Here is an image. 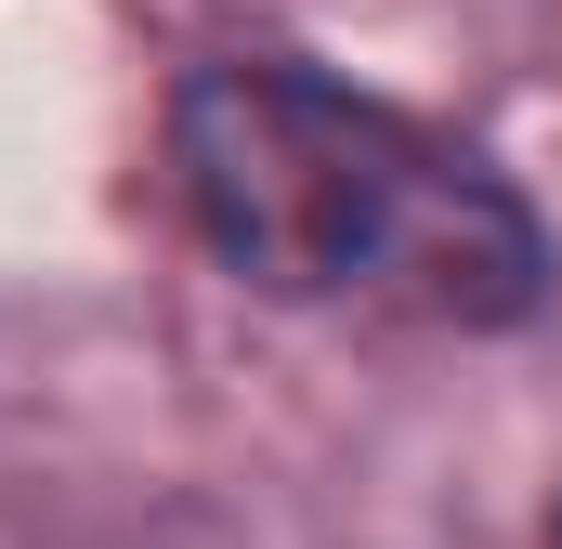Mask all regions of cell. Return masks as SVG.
<instances>
[{
	"instance_id": "1",
	"label": "cell",
	"mask_w": 562,
	"mask_h": 549,
	"mask_svg": "<svg viewBox=\"0 0 562 549\" xmlns=\"http://www.w3.org/2000/svg\"><path fill=\"white\" fill-rule=\"evenodd\" d=\"M170 170L210 262L262 301H367L419 327H524L550 301V223L524 183L327 66H196L170 92Z\"/></svg>"
}]
</instances>
